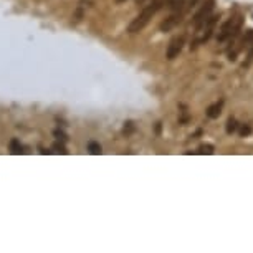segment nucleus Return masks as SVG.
Returning a JSON list of instances; mask_svg holds the SVG:
<instances>
[{
	"label": "nucleus",
	"instance_id": "nucleus-14",
	"mask_svg": "<svg viewBox=\"0 0 253 253\" xmlns=\"http://www.w3.org/2000/svg\"><path fill=\"white\" fill-rule=\"evenodd\" d=\"M250 134H252V128H250V126H247V124L240 126V136L245 138V136H250Z\"/></svg>",
	"mask_w": 253,
	"mask_h": 253
},
{
	"label": "nucleus",
	"instance_id": "nucleus-15",
	"mask_svg": "<svg viewBox=\"0 0 253 253\" xmlns=\"http://www.w3.org/2000/svg\"><path fill=\"white\" fill-rule=\"evenodd\" d=\"M116 2H119V3H121V2H126V0H116Z\"/></svg>",
	"mask_w": 253,
	"mask_h": 253
},
{
	"label": "nucleus",
	"instance_id": "nucleus-4",
	"mask_svg": "<svg viewBox=\"0 0 253 253\" xmlns=\"http://www.w3.org/2000/svg\"><path fill=\"white\" fill-rule=\"evenodd\" d=\"M253 43V30H247L245 35H243L242 38L238 40L237 45L233 46V50L230 48L229 50V60L230 62H233V60H237V56L242 53L243 50H247V48H250Z\"/></svg>",
	"mask_w": 253,
	"mask_h": 253
},
{
	"label": "nucleus",
	"instance_id": "nucleus-12",
	"mask_svg": "<svg viewBox=\"0 0 253 253\" xmlns=\"http://www.w3.org/2000/svg\"><path fill=\"white\" fill-rule=\"evenodd\" d=\"M199 154H213V146L212 144H202L199 147Z\"/></svg>",
	"mask_w": 253,
	"mask_h": 253
},
{
	"label": "nucleus",
	"instance_id": "nucleus-1",
	"mask_svg": "<svg viewBox=\"0 0 253 253\" xmlns=\"http://www.w3.org/2000/svg\"><path fill=\"white\" fill-rule=\"evenodd\" d=\"M162 5H164V3L161 2V0H151V2L142 8L141 14H139L136 19H133V22H131L129 27H128V32L129 33H139V32H142V30L147 27V23L151 22L152 17L158 14V10Z\"/></svg>",
	"mask_w": 253,
	"mask_h": 253
},
{
	"label": "nucleus",
	"instance_id": "nucleus-6",
	"mask_svg": "<svg viewBox=\"0 0 253 253\" xmlns=\"http://www.w3.org/2000/svg\"><path fill=\"white\" fill-rule=\"evenodd\" d=\"M213 8H215V0H206V2L200 5L197 14L194 15V20H192V22H194V25H199L200 22H204L207 17H210Z\"/></svg>",
	"mask_w": 253,
	"mask_h": 253
},
{
	"label": "nucleus",
	"instance_id": "nucleus-13",
	"mask_svg": "<svg viewBox=\"0 0 253 253\" xmlns=\"http://www.w3.org/2000/svg\"><path fill=\"white\" fill-rule=\"evenodd\" d=\"M253 63V43L250 46V50H248V55H247V60L243 62V68H248L250 65Z\"/></svg>",
	"mask_w": 253,
	"mask_h": 253
},
{
	"label": "nucleus",
	"instance_id": "nucleus-5",
	"mask_svg": "<svg viewBox=\"0 0 253 253\" xmlns=\"http://www.w3.org/2000/svg\"><path fill=\"white\" fill-rule=\"evenodd\" d=\"M184 43H185L184 33L172 37L171 42H169V45H167V51H165V56H167V60H176L177 56L181 55L182 48H184Z\"/></svg>",
	"mask_w": 253,
	"mask_h": 253
},
{
	"label": "nucleus",
	"instance_id": "nucleus-2",
	"mask_svg": "<svg viewBox=\"0 0 253 253\" xmlns=\"http://www.w3.org/2000/svg\"><path fill=\"white\" fill-rule=\"evenodd\" d=\"M217 22H219V17L210 15L204 22H200L199 25H195V32H194V37H192L190 48H195V46L202 45V43H206L208 38L212 37V33L215 32Z\"/></svg>",
	"mask_w": 253,
	"mask_h": 253
},
{
	"label": "nucleus",
	"instance_id": "nucleus-8",
	"mask_svg": "<svg viewBox=\"0 0 253 253\" xmlns=\"http://www.w3.org/2000/svg\"><path fill=\"white\" fill-rule=\"evenodd\" d=\"M222 108H224V101H219V103L212 104V106L207 110V116L210 117V119H217V117L222 115Z\"/></svg>",
	"mask_w": 253,
	"mask_h": 253
},
{
	"label": "nucleus",
	"instance_id": "nucleus-9",
	"mask_svg": "<svg viewBox=\"0 0 253 253\" xmlns=\"http://www.w3.org/2000/svg\"><path fill=\"white\" fill-rule=\"evenodd\" d=\"M10 152H12V154H22V152H23V146L20 144V141L12 139V141H10Z\"/></svg>",
	"mask_w": 253,
	"mask_h": 253
},
{
	"label": "nucleus",
	"instance_id": "nucleus-16",
	"mask_svg": "<svg viewBox=\"0 0 253 253\" xmlns=\"http://www.w3.org/2000/svg\"><path fill=\"white\" fill-rule=\"evenodd\" d=\"M136 2H138V3H139V2H144V0H136Z\"/></svg>",
	"mask_w": 253,
	"mask_h": 253
},
{
	"label": "nucleus",
	"instance_id": "nucleus-7",
	"mask_svg": "<svg viewBox=\"0 0 253 253\" xmlns=\"http://www.w3.org/2000/svg\"><path fill=\"white\" fill-rule=\"evenodd\" d=\"M184 12L182 10H172V15L169 17V19H165V22H162L161 23V30L162 32H169V30L176 28L179 23L182 22V19H184Z\"/></svg>",
	"mask_w": 253,
	"mask_h": 253
},
{
	"label": "nucleus",
	"instance_id": "nucleus-11",
	"mask_svg": "<svg viewBox=\"0 0 253 253\" xmlns=\"http://www.w3.org/2000/svg\"><path fill=\"white\" fill-rule=\"evenodd\" d=\"M88 151L91 152V154H101V146H99L98 142H94V141H91L88 142Z\"/></svg>",
	"mask_w": 253,
	"mask_h": 253
},
{
	"label": "nucleus",
	"instance_id": "nucleus-10",
	"mask_svg": "<svg viewBox=\"0 0 253 253\" xmlns=\"http://www.w3.org/2000/svg\"><path fill=\"white\" fill-rule=\"evenodd\" d=\"M238 128V123H237V119L235 117H229V121H227V134H232L235 133Z\"/></svg>",
	"mask_w": 253,
	"mask_h": 253
},
{
	"label": "nucleus",
	"instance_id": "nucleus-3",
	"mask_svg": "<svg viewBox=\"0 0 253 253\" xmlns=\"http://www.w3.org/2000/svg\"><path fill=\"white\" fill-rule=\"evenodd\" d=\"M242 27H243V15L242 14L230 17V19L220 27L219 35H217V42L224 43L227 40H232V38H235L240 33Z\"/></svg>",
	"mask_w": 253,
	"mask_h": 253
}]
</instances>
